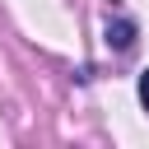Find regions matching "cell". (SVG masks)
I'll use <instances>...</instances> for the list:
<instances>
[{"label":"cell","instance_id":"cell-1","mask_svg":"<svg viewBox=\"0 0 149 149\" xmlns=\"http://www.w3.org/2000/svg\"><path fill=\"white\" fill-rule=\"evenodd\" d=\"M130 42H135V23H126V19L107 23V47H116V51H130Z\"/></svg>","mask_w":149,"mask_h":149},{"label":"cell","instance_id":"cell-2","mask_svg":"<svg viewBox=\"0 0 149 149\" xmlns=\"http://www.w3.org/2000/svg\"><path fill=\"white\" fill-rule=\"evenodd\" d=\"M140 102H144V112H149V70L140 74Z\"/></svg>","mask_w":149,"mask_h":149}]
</instances>
